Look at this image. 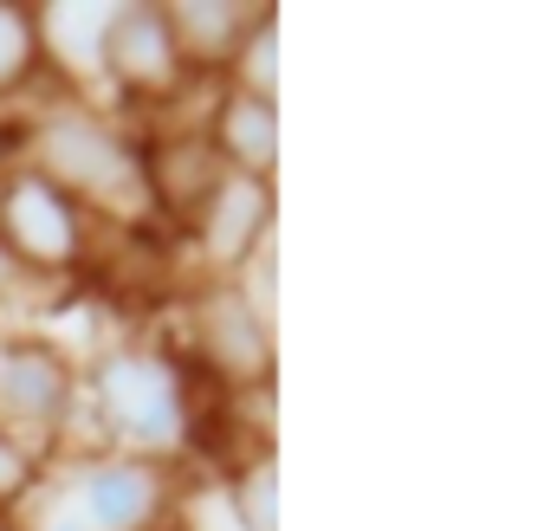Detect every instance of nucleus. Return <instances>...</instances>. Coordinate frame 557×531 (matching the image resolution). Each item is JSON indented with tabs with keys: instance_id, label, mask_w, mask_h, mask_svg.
<instances>
[{
	"instance_id": "nucleus-8",
	"label": "nucleus",
	"mask_w": 557,
	"mask_h": 531,
	"mask_svg": "<svg viewBox=\"0 0 557 531\" xmlns=\"http://www.w3.org/2000/svg\"><path fill=\"white\" fill-rule=\"evenodd\" d=\"M0 402L26 421H59L72 402V370L52 350H13L0 363Z\"/></svg>"
},
{
	"instance_id": "nucleus-11",
	"label": "nucleus",
	"mask_w": 557,
	"mask_h": 531,
	"mask_svg": "<svg viewBox=\"0 0 557 531\" xmlns=\"http://www.w3.org/2000/svg\"><path fill=\"white\" fill-rule=\"evenodd\" d=\"M26 65H33V20L0 7V85H13Z\"/></svg>"
},
{
	"instance_id": "nucleus-12",
	"label": "nucleus",
	"mask_w": 557,
	"mask_h": 531,
	"mask_svg": "<svg viewBox=\"0 0 557 531\" xmlns=\"http://www.w3.org/2000/svg\"><path fill=\"white\" fill-rule=\"evenodd\" d=\"M26 480H33V460H26V447L0 428V506H7V499H20V493H26Z\"/></svg>"
},
{
	"instance_id": "nucleus-1",
	"label": "nucleus",
	"mask_w": 557,
	"mask_h": 531,
	"mask_svg": "<svg viewBox=\"0 0 557 531\" xmlns=\"http://www.w3.org/2000/svg\"><path fill=\"white\" fill-rule=\"evenodd\" d=\"M39 175L59 182L72 201H78V195L117 201L124 188L143 195V169L131 162L124 136L111 131V124H98L91 111H65V118H52V124L39 131Z\"/></svg>"
},
{
	"instance_id": "nucleus-2",
	"label": "nucleus",
	"mask_w": 557,
	"mask_h": 531,
	"mask_svg": "<svg viewBox=\"0 0 557 531\" xmlns=\"http://www.w3.org/2000/svg\"><path fill=\"white\" fill-rule=\"evenodd\" d=\"M98 408H104V421H111L124 441L162 447V441H175V428H182V383H175V370L156 363V357H111V363L98 370Z\"/></svg>"
},
{
	"instance_id": "nucleus-4",
	"label": "nucleus",
	"mask_w": 557,
	"mask_h": 531,
	"mask_svg": "<svg viewBox=\"0 0 557 531\" xmlns=\"http://www.w3.org/2000/svg\"><path fill=\"white\" fill-rule=\"evenodd\" d=\"M195 337H201V357L214 363V376L227 390L234 383H267V318L240 292H227V285L201 292L195 298Z\"/></svg>"
},
{
	"instance_id": "nucleus-9",
	"label": "nucleus",
	"mask_w": 557,
	"mask_h": 531,
	"mask_svg": "<svg viewBox=\"0 0 557 531\" xmlns=\"http://www.w3.org/2000/svg\"><path fill=\"white\" fill-rule=\"evenodd\" d=\"M214 131H221V162L234 156L240 175H260V169L278 156V118H273V104H267V91L227 98L221 118H214Z\"/></svg>"
},
{
	"instance_id": "nucleus-10",
	"label": "nucleus",
	"mask_w": 557,
	"mask_h": 531,
	"mask_svg": "<svg viewBox=\"0 0 557 531\" xmlns=\"http://www.w3.org/2000/svg\"><path fill=\"white\" fill-rule=\"evenodd\" d=\"M169 33H175V52H195V59H234L247 20L234 7H169Z\"/></svg>"
},
{
	"instance_id": "nucleus-13",
	"label": "nucleus",
	"mask_w": 557,
	"mask_h": 531,
	"mask_svg": "<svg viewBox=\"0 0 557 531\" xmlns=\"http://www.w3.org/2000/svg\"><path fill=\"white\" fill-rule=\"evenodd\" d=\"M0 279H7V254H0Z\"/></svg>"
},
{
	"instance_id": "nucleus-5",
	"label": "nucleus",
	"mask_w": 557,
	"mask_h": 531,
	"mask_svg": "<svg viewBox=\"0 0 557 531\" xmlns=\"http://www.w3.org/2000/svg\"><path fill=\"white\" fill-rule=\"evenodd\" d=\"M85 526L91 531H149L162 513V480L149 460H98L78 480Z\"/></svg>"
},
{
	"instance_id": "nucleus-6",
	"label": "nucleus",
	"mask_w": 557,
	"mask_h": 531,
	"mask_svg": "<svg viewBox=\"0 0 557 531\" xmlns=\"http://www.w3.org/2000/svg\"><path fill=\"white\" fill-rule=\"evenodd\" d=\"M104 59L117 65V78L131 91H162L175 85V33H169V13L162 7H111V33H104Z\"/></svg>"
},
{
	"instance_id": "nucleus-7",
	"label": "nucleus",
	"mask_w": 557,
	"mask_h": 531,
	"mask_svg": "<svg viewBox=\"0 0 557 531\" xmlns=\"http://www.w3.org/2000/svg\"><path fill=\"white\" fill-rule=\"evenodd\" d=\"M201 214H208V247H214V260L240 266L247 254H253V240L267 234V175L227 169Z\"/></svg>"
},
{
	"instance_id": "nucleus-3",
	"label": "nucleus",
	"mask_w": 557,
	"mask_h": 531,
	"mask_svg": "<svg viewBox=\"0 0 557 531\" xmlns=\"http://www.w3.org/2000/svg\"><path fill=\"white\" fill-rule=\"evenodd\" d=\"M0 227H7V247L26 266H65L78 260V201L46 182L39 169L13 175L7 195H0Z\"/></svg>"
}]
</instances>
